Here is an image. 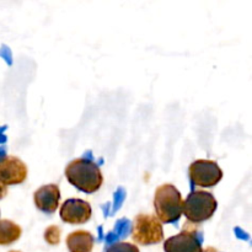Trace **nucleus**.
Wrapping results in <instances>:
<instances>
[{
	"label": "nucleus",
	"mask_w": 252,
	"mask_h": 252,
	"mask_svg": "<svg viewBox=\"0 0 252 252\" xmlns=\"http://www.w3.org/2000/svg\"><path fill=\"white\" fill-rule=\"evenodd\" d=\"M202 240L203 236L196 224L186 221L181 233L165 241L164 250L165 252H202Z\"/></svg>",
	"instance_id": "nucleus-5"
},
{
	"label": "nucleus",
	"mask_w": 252,
	"mask_h": 252,
	"mask_svg": "<svg viewBox=\"0 0 252 252\" xmlns=\"http://www.w3.org/2000/svg\"><path fill=\"white\" fill-rule=\"evenodd\" d=\"M202 252H219V251L214 248H207L204 249V250H202Z\"/></svg>",
	"instance_id": "nucleus-16"
},
{
	"label": "nucleus",
	"mask_w": 252,
	"mask_h": 252,
	"mask_svg": "<svg viewBox=\"0 0 252 252\" xmlns=\"http://www.w3.org/2000/svg\"><path fill=\"white\" fill-rule=\"evenodd\" d=\"M27 166L15 157L0 155V185H20L27 179Z\"/></svg>",
	"instance_id": "nucleus-7"
},
{
	"label": "nucleus",
	"mask_w": 252,
	"mask_h": 252,
	"mask_svg": "<svg viewBox=\"0 0 252 252\" xmlns=\"http://www.w3.org/2000/svg\"><path fill=\"white\" fill-rule=\"evenodd\" d=\"M7 193V189L5 186H2V185H0V199L4 198L5 196H6Z\"/></svg>",
	"instance_id": "nucleus-15"
},
{
	"label": "nucleus",
	"mask_w": 252,
	"mask_h": 252,
	"mask_svg": "<svg viewBox=\"0 0 252 252\" xmlns=\"http://www.w3.org/2000/svg\"><path fill=\"white\" fill-rule=\"evenodd\" d=\"M65 176L74 187L85 193L98 191L103 182L100 167L90 159H75L69 162Z\"/></svg>",
	"instance_id": "nucleus-1"
},
{
	"label": "nucleus",
	"mask_w": 252,
	"mask_h": 252,
	"mask_svg": "<svg viewBox=\"0 0 252 252\" xmlns=\"http://www.w3.org/2000/svg\"><path fill=\"white\" fill-rule=\"evenodd\" d=\"M21 228L11 220H0V245L6 246L15 243L21 236Z\"/></svg>",
	"instance_id": "nucleus-11"
},
{
	"label": "nucleus",
	"mask_w": 252,
	"mask_h": 252,
	"mask_svg": "<svg viewBox=\"0 0 252 252\" xmlns=\"http://www.w3.org/2000/svg\"><path fill=\"white\" fill-rule=\"evenodd\" d=\"M129 226H130V221L128 220V219H121V220H118L115 226V230L107 235L108 243L113 240H117V239L122 238L123 235H127Z\"/></svg>",
	"instance_id": "nucleus-12"
},
{
	"label": "nucleus",
	"mask_w": 252,
	"mask_h": 252,
	"mask_svg": "<svg viewBox=\"0 0 252 252\" xmlns=\"http://www.w3.org/2000/svg\"><path fill=\"white\" fill-rule=\"evenodd\" d=\"M106 252H139V249L129 243H115L108 246Z\"/></svg>",
	"instance_id": "nucleus-14"
},
{
	"label": "nucleus",
	"mask_w": 252,
	"mask_h": 252,
	"mask_svg": "<svg viewBox=\"0 0 252 252\" xmlns=\"http://www.w3.org/2000/svg\"><path fill=\"white\" fill-rule=\"evenodd\" d=\"M10 252H21V251H15V250H14V251H10Z\"/></svg>",
	"instance_id": "nucleus-17"
},
{
	"label": "nucleus",
	"mask_w": 252,
	"mask_h": 252,
	"mask_svg": "<svg viewBox=\"0 0 252 252\" xmlns=\"http://www.w3.org/2000/svg\"><path fill=\"white\" fill-rule=\"evenodd\" d=\"M61 218L64 223L68 224H85L90 220L91 207L88 202L78 198L66 199L61 207Z\"/></svg>",
	"instance_id": "nucleus-8"
},
{
	"label": "nucleus",
	"mask_w": 252,
	"mask_h": 252,
	"mask_svg": "<svg viewBox=\"0 0 252 252\" xmlns=\"http://www.w3.org/2000/svg\"><path fill=\"white\" fill-rule=\"evenodd\" d=\"M132 239L140 245L161 243L164 230L159 219L150 214H138L132 225Z\"/></svg>",
	"instance_id": "nucleus-4"
},
{
	"label": "nucleus",
	"mask_w": 252,
	"mask_h": 252,
	"mask_svg": "<svg viewBox=\"0 0 252 252\" xmlns=\"http://www.w3.org/2000/svg\"><path fill=\"white\" fill-rule=\"evenodd\" d=\"M154 207L160 223H176L184 209L181 193L174 185H161L155 192Z\"/></svg>",
	"instance_id": "nucleus-2"
},
{
	"label": "nucleus",
	"mask_w": 252,
	"mask_h": 252,
	"mask_svg": "<svg viewBox=\"0 0 252 252\" xmlns=\"http://www.w3.org/2000/svg\"><path fill=\"white\" fill-rule=\"evenodd\" d=\"M217 207L218 203L213 194L206 191H193L184 202L182 213L186 216L187 221L199 224L211 219L216 213Z\"/></svg>",
	"instance_id": "nucleus-3"
},
{
	"label": "nucleus",
	"mask_w": 252,
	"mask_h": 252,
	"mask_svg": "<svg viewBox=\"0 0 252 252\" xmlns=\"http://www.w3.org/2000/svg\"><path fill=\"white\" fill-rule=\"evenodd\" d=\"M69 252H91L94 248V236L89 231L78 230L66 238Z\"/></svg>",
	"instance_id": "nucleus-10"
},
{
	"label": "nucleus",
	"mask_w": 252,
	"mask_h": 252,
	"mask_svg": "<svg viewBox=\"0 0 252 252\" xmlns=\"http://www.w3.org/2000/svg\"><path fill=\"white\" fill-rule=\"evenodd\" d=\"M44 240L49 245H58L61 241V229L57 225H51L44 231Z\"/></svg>",
	"instance_id": "nucleus-13"
},
{
	"label": "nucleus",
	"mask_w": 252,
	"mask_h": 252,
	"mask_svg": "<svg viewBox=\"0 0 252 252\" xmlns=\"http://www.w3.org/2000/svg\"><path fill=\"white\" fill-rule=\"evenodd\" d=\"M33 201L37 208L43 213H54L59 207V201H61L59 187L53 184L42 186L34 192Z\"/></svg>",
	"instance_id": "nucleus-9"
},
{
	"label": "nucleus",
	"mask_w": 252,
	"mask_h": 252,
	"mask_svg": "<svg viewBox=\"0 0 252 252\" xmlns=\"http://www.w3.org/2000/svg\"><path fill=\"white\" fill-rule=\"evenodd\" d=\"M189 180L199 187H214L223 179V171L216 161L197 160L189 165Z\"/></svg>",
	"instance_id": "nucleus-6"
}]
</instances>
